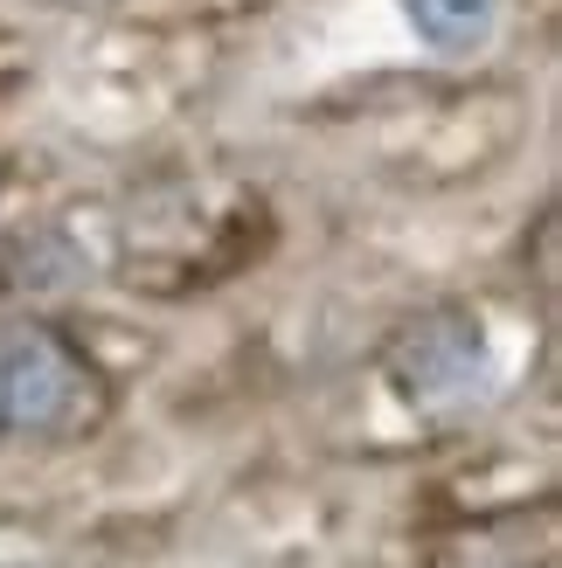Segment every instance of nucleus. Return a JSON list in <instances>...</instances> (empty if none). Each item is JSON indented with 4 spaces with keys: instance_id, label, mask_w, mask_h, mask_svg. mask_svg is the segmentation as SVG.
<instances>
[{
    "instance_id": "obj_1",
    "label": "nucleus",
    "mask_w": 562,
    "mask_h": 568,
    "mask_svg": "<svg viewBox=\"0 0 562 568\" xmlns=\"http://www.w3.org/2000/svg\"><path fill=\"white\" fill-rule=\"evenodd\" d=\"M77 361L56 347L49 333H14L0 354V416L14 430H63L77 416Z\"/></svg>"
},
{
    "instance_id": "obj_2",
    "label": "nucleus",
    "mask_w": 562,
    "mask_h": 568,
    "mask_svg": "<svg viewBox=\"0 0 562 568\" xmlns=\"http://www.w3.org/2000/svg\"><path fill=\"white\" fill-rule=\"evenodd\" d=\"M486 375V339L472 320H431L403 339V388L417 403H459Z\"/></svg>"
},
{
    "instance_id": "obj_3",
    "label": "nucleus",
    "mask_w": 562,
    "mask_h": 568,
    "mask_svg": "<svg viewBox=\"0 0 562 568\" xmlns=\"http://www.w3.org/2000/svg\"><path fill=\"white\" fill-rule=\"evenodd\" d=\"M403 21L417 28V42L444 63L480 55L500 28V0H403Z\"/></svg>"
}]
</instances>
